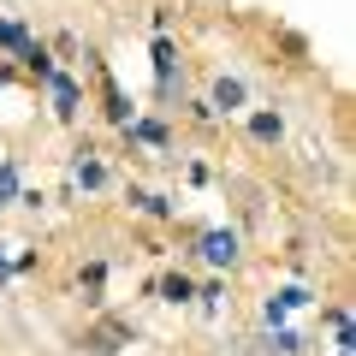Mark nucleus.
Returning a JSON list of instances; mask_svg holds the SVG:
<instances>
[{"mask_svg":"<svg viewBox=\"0 0 356 356\" xmlns=\"http://www.w3.org/2000/svg\"><path fill=\"white\" fill-rule=\"evenodd\" d=\"M303 303H309V291H303V285H285L280 297H267V327H280V321L291 315V309H303Z\"/></svg>","mask_w":356,"mask_h":356,"instance_id":"1","label":"nucleus"},{"mask_svg":"<svg viewBox=\"0 0 356 356\" xmlns=\"http://www.w3.org/2000/svg\"><path fill=\"white\" fill-rule=\"evenodd\" d=\"M202 255H208L214 267H232V261H238V238H232V232H208V238H202Z\"/></svg>","mask_w":356,"mask_h":356,"instance_id":"2","label":"nucleus"},{"mask_svg":"<svg viewBox=\"0 0 356 356\" xmlns=\"http://www.w3.org/2000/svg\"><path fill=\"white\" fill-rule=\"evenodd\" d=\"M48 83H54V107L72 119L77 113V83H72V77H60V72H48Z\"/></svg>","mask_w":356,"mask_h":356,"instance_id":"3","label":"nucleus"},{"mask_svg":"<svg viewBox=\"0 0 356 356\" xmlns=\"http://www.w3.org/2000/svg\"><path fill=\"white\" fill-rule=\"evenodd\" d=\"M250 131H255V137H261V143H280V137H285L280 113H255V119H250Z\"/></svg>","mask_w":356,"mask_h":356,"instance_id":"4","label":"nucleus"},{"mask_svg":"<svg viewBox=\"0 0 356 356\" xmlns=\"http://www.w3.org/2000/svg\"><path fill=\"white\" fill-rule=\"evenodd\" d=\"M214 107H243V83L238 77H220L214 83Z\"/></svg>","mask_w":356,"mask_h":356,"instance_id":"5","label":"nucleus"},{"mask_svg":"<svg viewBox=\"0 0 356 356\" xmlns=\"http://www.w3.org/2000/svg\"><path fill=\"white\" fill-rule=\"evenodd\" d=\"M13 202H18V166L0 161V208H13Z\"/></svg>","mask_w":356,"mask_h":356,"instance_id":"6","label":"nucleus"},{"mask_svg":"<svg viewBox=\"0 0 356 356\" xmlns=\"http://www.w3.org/2000/svg\"><path fill=\"white\" fill-rule=\"evenodd\" d=\"M172 42H154V72H161V89H172Z\"/></svg>","mask_w":356,"mask_h":356,"instance_id":"7","label":"nucleus"},{"mask_svg":"<svg viewBox=\"0 0 356 356\" xmlns=\"http://www.w3.org/2000/svg\"><path fill=\"white\" fill-rule=\"evenodd\" d=\"M161 297H166V303H184V297H191V280H184V273H172V280L161 285Z\"/></svg>","mask_w":356,"mask_h":356,"instance_id":"8","label":"nucleus"},{"mask_svg":"<svg viewBox=\"0 0 356 356\" xmlns=\"http://www.w3.org/2000/svg\"><path fill=\"white\" fill-rule=\"evenodd\" d=\"M77 184H89V191H95V184H102V166H95V161H77Z\"/></svg>","mask_w":356,"mask_h":356,"instance_id":"9","label":"nucleus"},{"mask_svg":"<svg viewBox=\"0 0 356 356\" xmlns=\"http://www.w3.org/2000/svg\"><path fill=\"white\" fill-rule=\"evenodd\" d=\"M107 113H113L119 125H125V119H131V107H125V95H119V89H107Z\"/></svg>","mask_w":356,"mask_h":356,"instance_id":"10","label":"nucleus"},{"mask_svg":"<svg viewBox=\"0 0 356 356\" xmlns=\"http://www.w3.org/2000/svg\"><path fill=\"white\" fill-rule=\"evenodd\" d=\"M297 344H303V339H297V332H285V327H273V350H285V356H291Z\"/></svg>","mask_w":356,"mask_h":356,"instance_id":"11","label":"nucleus"},{"mask_svg":"<svg viewBox=\"0 0 356 356\" xmlns=\"http://www.w3.org/2000/svg\"><path fill=\"white\" fill-rule=\"evenodd\" d=\"M6 273H13V261H6V255H0V280H6Z\"/></svg>","mask_w":356,"mask_h":356,"instance_id":"12","label":"nucleus"}]
</instances>
